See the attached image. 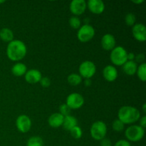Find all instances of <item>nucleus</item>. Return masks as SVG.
Here are the masks:
<instances>
[{
  "label": "nucleus",
  "mask_w": 146,
  "mask_h": 146,
  "mask_svg": "<svg viewBox=\"0 0 146 146\" xmlns=\"http://www.w3.org/2000/svg\"><path fill=\"white\" fill-rule=\"evenodd\" d=\"M27 71V67L23 63H17L11 68V72L15 76H22Z\"/></svg>",
  "instance_id": "obj_18"
},
{
  "label": "nucleus",
  "mask_w": 146,
  "mask_h": 146,
  "mask_svg": "<svg viewBox=\"0 0 146 146\" xmlns=\"http://www.w3.org/2000/svg\"><path fill=\"white\" fill-rule=\"evenodd\" d=\"M81 21L78 17H71L69 19V25L74 29H78L81 27Z\"/></svg>",
  "instance_id": "obj_24"
},
{
  "label": "nucleus",
  "mask_w": 146,
  "mask_h": 146,
  "mask_svg": "<svg viewBox=\"0 0 146 146\" xmlns=\"http://www.w3.org/2000/svg\"><path fill=\"white\" fill-rule=\"evenodd\" d=\"M40 84H41V86L44 87V88H47L50 86L51 84V81H50L49 78L48 77H44V78H41V79L40 80Z\"/></svg>",
  "instance_id": "obj_29"
},
{
  "label": "nucleus",
  "mask_w": 146,
  "mask_h": 146,
  "mask_svg": "<svg viewBox=\"0 0 146 146\" xmlns=\"http://www.w3.org/2000/svg\"><path fill=\"white\" fill-rule=\"evenodd\" d=\"M70 133H71V135H72V137L75 139H79V138H81L82 136V130L80 128L79 126L76 125L74 128H73L70 131Z\"/></svg>",
  "instance_id": "obj_25"
},
{
  "label": "nucleus",
  "mask_w": 146,
  "mask_h": 146,
  "mask_svg": "<svg viewBox=\"0 0 146 146\" xmlns=\"http://www.w3.org/2000/svg\"><path fill=\"white\" fill-rule=\"evenodd\" d=\"M84 84H85L86 86H87V87L91 86V84H92L91 80V79H85V81H84Z\"/></svg>",
  "instance_id": "obj_35"
},
{
  "label": "nucleus",
  "mask_w": 146,
  "mask_h": 146,
  "mask_svg": "<svg viewBox=\"0 0 146 146\" xmlns=\"http://www.w3.org/2000/svg\"><path fill=\"white\" fill-rule=\"evenodd\" d=\"M125 125L119 119L114 120L112 123V128L116 132H121L124 129Z\"/></svg>",
  "instance_id": "obj_26"
},
{
  "label": "nucleus",
  "mask_w": 146,
  "mask_h": 146,
  "mask_svg": "<svg viewBox=\"0 0 146 146\" xmlns=\"http://www.w3.org/2000/svg\"><path fill=\"white\" fill-rule=\"evenodd\" d=\"M66 104L71 109H78L84 104V98L82 95L78 93H73L68 96Z\"/></svg>",
  "instance_id": "obj_8"
},
{
  "label": "nucleus",
  "mask_w": 146,
  "mask_h": 146,
  "mask_svg": "<svg viewBox=\"0 0 146 146\" xmlns=\"http://www.w3.org/2000/svg\"><path fill=\"white\" fill-rule=\"evenodd\" d=\"M64 116L59 113H55L51 114L48 119V123L49 125L52 128H57L63 125Z\"/></svg>",
  "instance_id": "obj_16"
},
{
  "label": "nucleus",
  "mask_w": 146,
  "mask_h": 146,
  "mask_svg": "<svg viewBox=\"0 0 146 146\" xmlns=\"http://www.w3.org/2000/svg\"><path fill=\"white\" fill-rule=\"evenodd\" d=\"M107 134V126L103 121H98L94 123L91 128V135L96 141H101L106 138Z\"/></svg>",
  "instance_id": "obj_5"
},
{
  "label": "nucleus",
  "mask_w": 146,
  "mask_h": 146,
  "mask_svg": "<svg viewBox=\"0 0 146 146\" xmlns=\"http://www.w3.org/2000/svg\"><path fill=\"white\" fill-rule=\"evenodd\" d=\"M143 0H138V1H132L133 3H134V4H141V3L143 2Z\"/></svg>",
  "instance_id": "obj_36"
},
{
  "label": "nucleus",
  "mask_w": 146,
  "mask_h": 146,
  "mask_svg": "<svg viewBox=\"0 0 146 146\" xmlns=\"http://www.w3.org/2000/svg\"><path fill=\"white\" fill-rule=\"evenodd\" d=\"M114 146H131V145L128 141H126V140H120V141H117L115 143Z\"/></svg>",
  "instance_id": "obj_30"
},
{
  "label": "nucleus",
  "mask_w": 146,
  "mask_h": 146,
  "mask_svg": "<svg viewBox=\"0 0 146 146\" xmlns=\"http://www.w3.org/2000/svg\"><path fill=\"white\" fill-rule=\"evenodd\" d=\"M16 125L19 131L25 133L29 131L31 128V121L27 115H20L16 121Z\"/></svg>",
  "instance_id": "obj_9"
},
{
  "label": "nucleus",
  "mask_w": 146,
  "mask_h": 146,
  "mask_svg": "<svg viewBox=\"0 0 146 146\" xmlns=\"http://www.w3.org/2000/svg\"><path fill=\"white\" fill-rule=\"evenodd\" d=\"M135 21H136V18H135V14H133V13H129V14H127L125 17V24H127L129 27L133 26V27L135 25Z\"/></svg>",
  "instance_id": "obj_27"
},
{
  "label": "nucleus",
  "mask_w": 146,
  "mask_h": 146,
  "mask_svg": "<svg viewBox=\"0 0 146 146\" xmlns=\"http://www.w3.org/2000/svg\"><path fill=\"white\" fill-rule=\"evenodd\" d=\"M135 58V56L133 53H129L127 55V58H128V61H133Z\"/></svg>",
  "instance_id": "obj_34"
},
{
  "label": "nucleus",
  "mask_w": 146,
  "mask_h": 146,
  "mask_svg": "<svg viewBox=\"0 0 146 146\" xmlns=\"http://www.w3.org/2000/svg\"><path fill=\"white\" fill-rule=\"evenodd\" d=\"M125 137L129 141L138 142L143 139L145 135V129L140 125H131L126 129L125 132Z\"/></svg>",
  "instance_id": "obj_4"
},
{
  "label": "nucleus",
  "mask_w": 146,
  "mask_h": 146,
  "mask_svg": "<svg viewBox=\"0 0 146 146\" xmlns=\"http://www.w3.org/2000/svg\"><path fill=\"white\" fill-rule=\"evenodd\" d=\"M103 76L108 82H113L118 78V71L113 66H106L103 70Z\"/></svg>",
  "instance_id": "obj_14"
},
{
  "label": "nucleus",
  "mask_w": 146,
  "mask_h": 146,
  "mask_svg": "<svg viewBox=\"0 0 146 146\" xmlns=\"http://www.w3.org/2000/svg\"><path fill=\"white\" fill-rule=\"evenodd\" d=\"M101 46L106 51H112L115 47V37L111 34L104 35L101 41Z\"/></svg>",
  "instance_id": "obj_13"
},
{
  "label": "nucleus",
  "mask_w": 146,
  "mask_h": 146,
  "mask_svg": "<svg viewBox=\"0 0 146 146\" xmlns=\"http://www.w3.org/2000/svg\"><path fill=\"white\" fill-rule=\"evenodd\" d=\"M122 66L123 71L128 76H133L138 68L137 64L134 61H127Z\"/></svg>",
  "instance_id": "obj_17"
},
{
  "label": "nucleus",
  "mask_w": 146,
  "mask_h": 146,
  "mask_svg": "<svg viewBox=\"0 0 146 146\" xmlns=\"http://www.w3.org/2000/svg\"><path fill=\"white\" fill-rule=\"evenodd\" d=\"M27 46L20 40H13L9 43L7 48V55L12 61H19L27 55Z\"/></svg>",
  "instance_id": "obj_1"
},
{
  "label": "nucleus",
  "mask_w": 146,
  "mask_h": 146,
  "mask_svg": "<svg viewBox=\"0 0 146 146\" xmlns=\"http://www.w3.org/2000/svg\"><path fill=\"white\" fill-rule=\"evenodd\" d=\"M135 60H136L137 62L141 63V64H143L144 59H145V56H144V54H138L137 56H135Z\"/></svg>",
  "instance_id": "obj_32"
},
{
  "label": "nucleus",
  "mask_w": 146,
  "mask_h": 146,
  "mask_svg": "<svg viewBox=\"0 0 146 146\" xmlns=\"http://www.w3.org/2000/svg\"><path fill=\"white\" fill-rule=\"evenodd\" d=\"M127 55H128V53L126 50L123 47L118 46L111 51V54H110V59L114 65L121 66L128 61Z\"/></svg>",
  "instance_id": "obj_3"
},
{
  "label": "nucleus",
  "mask_w": 146,
  "mask_h": 146,
  "mask_svg": "<svg viewBox=\"0 0 146 146\" xmlns=\"http://www.w3.org/2000/svg\"><path fill=\"white\" fill-rule=\"evenodd\" d=\"M140 126L145 129V128L146 127V116H143L141 118V121H140Z\"/></svg>",
  "instance_id": "obj_33"
},
{
  "label": "nucleus",
  "mask_w": 146,
  "mask_h": 146,
  "mask_svg": "<svg viewBox=\"0 0 146 146\" xmlns=\"http://www.w3.org/2000/svg\"><path fill=\"white\" fill-rule=\"evenodd\" d=\"M143 111L144 113H146V104H144L143 106Z\"/></svg>",
  "instance_id": "obj_37"
},
{
  "label": "nucleus",
  "mask_w": 146,
  "mask_h": 146,
  "mask_svg": "<svg viewBox=\"0 0 146 146\" xmlns=\"http://www.w3.org/2000/svg\"><path fill=\"white\" fill-rule=\"evenodd\" d=\"M95 36V29L92 26L86 24L81 26L77 32V37L81 42L86 43L91 41Z\"/></svg>",
  "instance_id": "obj_6"
},
{
  "label": "nucleus",
  "mask_w": 146,
  "mask_h": 146,
  "mask_svg": "<svg viewBox=\"0 0 146 146\" xmlns=\"http://www.w3.org/2000/svg\"><path fill=\"white\" fill-rule=\"evenodd\" d=\"M0 38L4 42H11L14 40V33L9 28L1 29L0 30Z\"/></svg>",
  "instance_id": "obj_20"
},
{
  "label": "nucleus",
  "mask_w": 146,
  "mask_h": 146,
  "mask_svg": "<svg viewBox=\"0 0 146 146\" xmlns=\"http://www.w3.org/2000/svg\"><path fill=\"white\" fill-rule=\"evenodd\" d=\"M5 2V1H4V0H1V1H0V4H2V3H4Z\"/></svg>",
  "instance_id": "obj_38"
},
{
  "label": "nucleus",
  "mask_w": 146,
  "mask_h": 146,
  "mask_svg": "<svg viewBox=\"0 0 146 146\" xmlns=\"http://www.w3.org/2000/svg\"><path fill=\"white\" fill-rule=\"evenodd\" d=\"M25 80L29 84H36L41 79V74L38 70L31 69L27 71L24 75Z\"/></svg>",
  "instance_id": "obj_15"
},
{
  "label": "nucleus",
  "mask_w": 146,
  "mask_h": 146,
  "mask_svg": "<svg viewBox=\"0 0 146 146\" xmlns=\"http://www.w3.org/2000/svg\"><path fill=\"white\" fill-rule=\"evenodd\" d=\"M96 72V66L93 61H85L81 64L79 66V74L81 78L85 79H91Z\"/></svg>",
  "instance_id": "obj_7"
},
{
  "label": "nucleus",
  "mask_w": 146,
  "mask_h": 146,
  "mask_svg": "<svg viewBox=\"0 0 146 146\" xmlns=\"http://www.w3.org/2000/svg\"><path fill=\"white\" fill-rule=\"evenodd\" d=\"M137 75L139 79L143 82L146 81V64L145 63H143L137 68Z\"/></svg>",
  "instance_id": "obj_22"
},
{
  "label": "nucleus",
  "mask_w": 146,
  "mask_h": 146,
  "mask_svg": "<svg viewBox=\"0 0 146 146\" xmlns=\"http://www.w3.org/2000/svg\"><path fill=\"white\" fill-rule=\"evenodd\" d=\"M118 117L120 121L125 124H131L136 122L141 118V113L138 108L130 106H124L119 109Z\"/></svg>",
  "instance_id": "obj_2"
},
{
  "label": "nucleus",
  "mask_w": 146,
  "mask_h": 146,
  "mask_svg": "<svg viewBox=\"0 0 146 146\" xmlns=\"http://www.w3.org/2000/svg\"><path fill=\"white\" fill-rule=\"evenodd\" d=\"M71 113V108L68 106L66 104H62V105L60 106L59 107V113H61V115H64V117L68 115Z\"/></svg>",
  "instance_id": "obj_28"
},
{
  "label": "nucleus",
  "mask_w": 146,
  "mask_h": 146,
  "mask_svg": "<svg viewBox=\"0 0 146 146\" xmlns=\"http://www.w3.org/2000/svg\"><path fill=\"white\" fill-rule=\"evenodd\" d=\"M132 34L134 38L140 42H144L146 40V28L143 24H135L133 27Z\"/></svg>",
  "instance_id": "obj_11"
},
{
  "label": "nucleus",
  "mask_w": 146,
  "mask_h": 146,
  "mask_svg": "<svg viewBox=\"0 0 146 146\" xmlns=\"http://www.w3.org/2000/svg\"><path fill=\"white\" fill-rule=\"evenodd\" d=\"M27 146H43L44 141L42 138L38 136H33L28 140L27 143Z\"/></svg>",
  "instance_id": "obj_23"
},
{
  "label": "nucleus",
  "mask_w": 146,
  "mask_h": 146,
  "mask_svg": "<svg viewBox=\"0 0 146 146\" xmlns=\"http://www.w3.org/2000/svg\"><path fill=\"white\" fill-rule=\"evenodd\" d=\"M86 7V1L84 0H74L70 3L69 6L70 11L76 17L84 14Z\"/></svg>",
  "instance_id": "obj_10"
},
{
  "label": "nucleus",
  "mask_w": 146,
  "mask_h": 146,
  "mask_svg": "<svg viewBox=\"0 0 146 146\" xmlns=\"http://www.w3.org/2000/svg\"><path fill=\"white\" fill-rule=\"evenodd\" d=\"M100 141H101V143H100V145H101V146H111L112 145L111 140L108 139V138H103V139Z\"/></svg>",
  "instance_id": "obj_31"
},
{
  "label": "nucleus",
  "mask_w": 146,
  "mask_h": 146,
  "mask_svg": "<svg viewBox=\"0 0 146 146\" xmlns=\"http://www.w3.org/2000/svg\"><path fill=\"white\" fill-rule=\"evenodd\" d=\"M77 123H78V122H77L76 118L75 117L72 116V115H68L64 117L62 125L66 130L70 131L73 128L76 126Z\"/></svg>",
  "instance_id": "obj_19"
},
{
  "label": "nucleus",
  "mask_w": 146,
  "mask_h": 146,
  "mask_svg": "<svg viewBox=\"0 0 146 146\" xmlns=\"http://www.w3.org/2000/svg\"><path fill=\"white\" fill-rule=\"evenodd\" d=\"M86 5L93 14H101L105 10V4L101 0H89L86 2Z\"/></svg>",
  "instance_id": "obj_12"
},
{
  "label": "nucleus",
  "mask_w": 146,
  "mask_h": 146,
  "mask_svg": "<svg viewBox=\"0 0 146 146\" xmlns=\"http://www.w3.org/2000/svg\"><path fill=\"white\" fill-rule=\"evenodd\" d=\"M67 81H68V84L70 85L76 86H78L82 82V78L78 74H71L68 76Z\"/></svg>",
  "instance_id": "obj_21"
}]
</instances>
